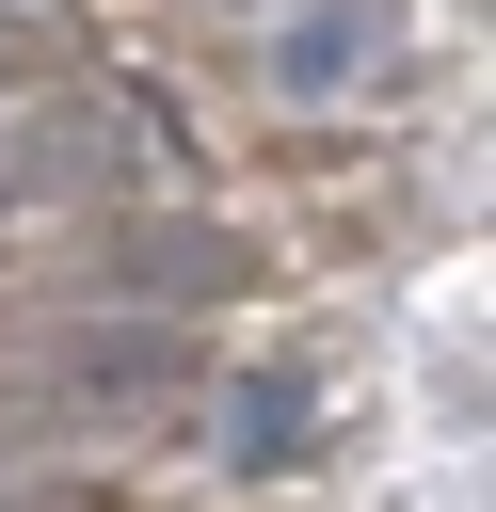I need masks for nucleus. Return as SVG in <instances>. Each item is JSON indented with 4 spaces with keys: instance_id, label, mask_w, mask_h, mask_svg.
Instances as JSON below:
<instances>
[{
    "instance_id": "obj_1",
    "label": "nucleus",
    "mask_w": 496,
    "mask_h": 512,
    "mask_svg": "<svg viewBox=\"0 0 496 512\" xmlns=\"http://www.w3.org/2000/svg\"><path fill=\"white\" fill-rule=\"evenodd\" d=\"M368 64H384V0H320V16L272 32V80H288V96H352Z\"/></svg>"
},
{
    "instance_id": "obj_2",
    "label": "nucleus",
    "mask_w": 496,
    "mask_h": 512,
    "mask_svg": "<svg viewBox=\"0 0 496 512\" xmlns=\"http://www.w3.org/2000/svg\"><path fill=\"white\" fill-rule=\"evenodd\" d=\"M288 432H304V384H288V368L224 384V448H240V464H288Z\"/></svg>"
},
{
    "instance_id": "obj_3",
    "label": "nucleus",
    "mask_w": 496,
    "mask_h": 512,
    "mask_svg": "<svg viewBox=\"0 0 496 512\" xmlns=\"http://www.w3.org/2000/svg\"><path fill=\"white\" fill-rule=\"evenodd\" d=\"M32 160H48V128H0V176H32Z\"/></svg>"
}]
</instances>
